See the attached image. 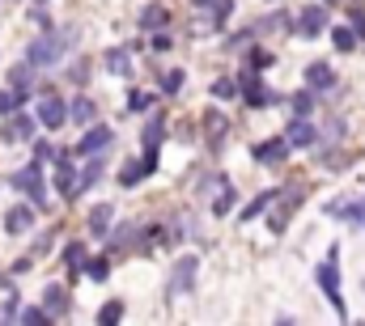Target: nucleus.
Masks as SVG:
<instances>
[{
    "mask_svg": "<svg viewBox=\"0 0 365 326\" xmlns=\"http://www.w3.org/2000/svg\"><path fill=\"white\" fill-rule=\"evenodd\" d=\"M319 288L327 293V301L336 305V314H340V318H349V310H344V293H340V271H336V263H323V267H319Z\"/></svg>",
    "mask_w": 365,
    "mask_h": 326,
    "instance_id": "f257e3e1",
    "label": "nucleus"
},
{
    "mask_svg": "<svg viewBox=\"0 0 365 326\" xmlns=\"http://www.w3.org/2000/svg\"><path fill=\"white\" fill-rule=\"evenodd\" d=\"M64 34H47V38H34L30 43V64H56L60 60V51H64Z\"/></svg>",
    "mask_w": 365,
    "mask_h": 326,
    "instance_id": "f03ea898",
    "label": "nucleus"
},
{
    "mask_svg": "<svg viewBox=\"0 0 365 326\" xmlns=\"http://www.w3.org/2000/svg\"><path fill=\"white\" fill-rule=\"evenodd\" d=\"M323 30H327V9H323V4L302 9V17H297V34H302V38H319Z\"/></svg>",
    "mask_w": 365,
    "mask_h": 326,
    "instance_id": "7ed1b4c3",
    "label": "nucleus"
},
{
    "mask_svg": "<svg viewBox=\"0 0 365 326\" xmlns=\"http://www.w3.org/2000/svg\"><path fill=\"white\" fill-rule=\"evenodd\" d=\"M9 182H13V191H26V195H34V199L43 204V169H38V165H26V169H17ZM43 208H47V204H43Z\"/></svg>",
    "mask_w": 365,
    "mask_h": 326,
    "instance_id": "20e7f679",
    "label": "nucleus"
},
{
    "mask_svg": "<svg viewBox=\"0 0 365 326\" xmlns=\"http://www.w3.org/2000/svg\"><path fill=\"white\" fill-rule=\"evenodd\" d=\"M242 89H247V102H251V106H272V102H276V93L259 81V73H255V68H247V73H242Z\"/></svg>",
    "mask_w": 365,
    "mask_h": 326,
    "instance_id": "39448f33",
    "label": "nucleus"
},
{
    "mask_svg": "<svg viewBox=\"0 0 365 326\" xmlns=\"http://www.w3.org/2000/svg\"><path fill=\"white\" fill-rule=\"evenodd\" d=\"M64 119H68V106H64L60 98H51V93H47V98L38 102V123H43V127H60Z\"/></svg>",
    "mask_w": 365,
    "mask_h": 326,
    "instance_id": "423d86ee",
    "label": "nucleus"
},
{
    "mask_svg": "<svg viewBox=\"0 0 365 326\" xmlns=\"http://www.w3.org/2000/svg\"><path fill=\"white\" fill-rule=\"evenodd\" d=\"M43 305H47V318H64L68 314V288L64 284H47L43 288Z\"/></svg>",
    "mask_w": 365,
    "mask_h": 326,
    "instance_id": "0eeeda50",
    "label": "nucleus"
},
{
    "mask_svg": "<svg viewBox=\"0 0 365 326\" xmlns=\"http://www.w3.org/2000/svg\"><path fill=\"white\" fill-rule=\"evenodd\" d=\"M195 267H200V258L195 254H182L179 263H175V275H170V288L182 293V288H191L195 284Z\"/></svg>",
    "mask_w": 365,
    "mask_h": 326,
    "instance_id": "6e6552de",
    "label": "nucleus"
},
{
    "mask_svg": "<svg viewBox=\"0 0 365 326\" xmlns=\"http://www.w3.org/2000/svg\"><path fill=\"white\" fill-rule=\"evenodd\" d=\"M314 136H319V132H314V127H310V123H306L302 115H297V123H293V127L284 132L289 149H310V144H314Z\"/></svg>",
    "mask_w": 365,
    "mask_h": 326,
    "instance_id": "1a4fd4ad",
    "label": "nucleus"
},
{
    "mask_svg": "<svg viewBox=\"0 0 365 326\" xmlns=\"http://www.w3.org/2000/svg\"><path fill=\"white\" fill-rule=\"evenodd\" d=\"M110 136H115L110 127H102V123H93L90 132L81 136V144H77V149H81V153H102V149L110 144Z\"/></svg>",
    "mask_w": 365,
    "mask_h": 326,
    "instance_id": "9d476101",
    "label": "nucleus"
},
{
    "mask_svg": "<svg viewBox=\"0 0 365 326\" xmlns=\"http://www.w3.org/2000/svg\"><path fill=\"white\" fill-rule=\"evenodd\" d=\"M30 132H34V123L13 110V119L4 123V140H9V144H21V140H30Z\"/></svg>",
    "mask_w": 365,
    "mask_h": 326,
    "instance_id": "9b49d317",
    "label": "nucleus"
},
{
    "mask_svg": "<svg viewBox=\"0 0 365 326\" xmlns=\"http://www.w3.org/2000/svg\"><path fill=\"white\" fill-rule=\"evenodd\" d=\"M110 221H115V204H98V208L90 212V233L102 238V233L110 229Z\"/></svg>",
    "mask_w": 365,
    "mask_h": 326,
    "instance_id": "f8f14e48",
    "label": "nucleus"
},
{
    "mask_svg": "<svg viewBox=\"0 0 365 326\" xmlns=\"http://www.w3.org/2000/svg\"><path fill=\"white\" fill-rule=\"evenodd\" d=\"M106 68H110L115 77H128V73H132V51H128V47H110V51H106Z\"/></svg>",
    "mask_w": 365,
    "mask_h": 326,
    "instance_id": "ddd939ff",
    "label": "nucleus"
},
{
    "mask_svg": "<svg viewBox=\"0 0 365 326\" xmlns=\"http://www.w3.org/2000/svg\"><path fill=\"white\" fill-rule=\"evenodd\" d=\"M284 153H289V140L284 136H276V140H268V144H259L255 149V162H284Z\"/></svg>",
    "mask_w": 365,
    "mask_h": 326,
    "instance_id": "4468645a",
    "label": "nucleus"
},
{
    "mask_svg": "<svg viewBox=\"0 0 365 326\" xmlns=\"http://www.w3.org/2000/svg\"><path fill=\"white\" fill-rule=\"evenodd\" d=\"M30 225H34V212H30V208H13V212L4 216V229H9V233H30Z\"/></svg>",
    "mask_w": 365,
    "mask_h": 326,
    "instance_id": "2eb2a0df",
    "label": "nucleus"
},
{
    "mask_svg": "<svg viewBox=\"0 0 365 326\" xmlns=\"http://www.w3.org/2000/svg\"><path fill=\"white\" fill-rule=\"evenodd\" d=\"M306 85H310V89H331V85H336V73H331L327 64H310V68H306Z\"/></svg>",
    "mask_w": 365,
    "mask_h": 326,
    "instance_id": "dca6fc26",
    "label": "nucleus"
},
{
    "mask_svg": "<svg viewBox=\"0 0 365 326\" xmlns=\"http://www.w3.org/2000/svg\"><path fill=\"white\" fill-rule=\"evenodd\" d=\"M56 186H60L64 199H73V195H77V169H73V165H60V169H56Z\"/></svg>",
    "mask_w": 365,
    "mask_h": 326,
    "instance_id": "f3484780",
    "label": "nucleus"
},
{
    "mask_svg": "<svg viewBox=\"0 0 365 326\" xmlns=\"http://www.w3.org/2000/svg\"><path fill=\"white\" fill-rule=\"evenodd\" d=\"M68 115H73V123H93V115H98V110H93L90 98H77V102L68 106Z\"/></svg>",
    "mask_w": 365,
    "mask_h": 326,
    "instance_id": "a211bd4d",
    "label": "nucleus"
},
{
    "mask_svg": "<svg viewBox=\"0 0 365 326\" xmlns=\"http://www.w3.org/2000/svg\"><path fill=\"white\" fill-rule=\"evenodd\" d=\"M13 110H21V89L9 85V89L0 93V115H13Z\"/></svg>",
    "mask_w": 365,
    "mask_h": 326,
    "instance_id": "6ab92c4d",
    "label": "nucleus"
},
{
    "mask_svg": "<svg viewBox=\"0 0 365 326\" xmlns=\"http://www.w3.org/2000/svg\"><path fill=\"white\" fill-rule=\"evenodd\" d=\"M272 199H276L272 191H264V195H255V204H247V208H242V221H255V216H259V212H264V208H268Z\"/></svg>",
    "mask_w": 365,
    "mask_h": 326,
    "instance_id": "aec40b11",
    "label": "nucleus"
},
{
    "mask_svg": "<svg viewBox=\"0 0 365 326\" xmlns=\"http://www.w3.org/2000/svg\"><path fill=\"white\" fill-rule=\"evenodd\" d=\"M30 81H34V64H21V68L9 73V85H13V89H26Z\"/></svg>",
    "mask_w": 365,
    "mask_h": 326,
    "instance_id": "412c9836",
    "label": "nucleus"
},
{
    "mask_svg": "<svg viewBox=\"0 0 365 326\" xmlns=\"http://www.w3.org/2000/svg\"><path fill=\"white\" fill-rule=\"evenodd\" d=\"M230 208H234V186H230V182H221V195H217V204H212V212H217V216H225Z\"/></svg>",
    "mask_w": 365,
    "mask_h": 326,
    "instance_id": "4be33fe9",
    "label": "nucleus"
},
{
    "mask_svg": "<svg viewBox=\"0 0 365 326\" xmlns=\"http://www.w3.org/2000/svg\"><path fill=\"white\" fill-rule=\"evenodd\" d=\"M331 34H336V47H340V51H353V47H357L353 26H340V30H331Z\"/></svg>",
    "mask_w": 365,
    "mask_h": 326,
    "instance_id": "5701e85b",
    "label": "nucleus"
},
{
    "mask_svg": "<svg viewBox=\"0 0 365 326\" xmlns=\"http://www.w3.org/2000/svg\"><path fill=\"white\" fill-rule=\"evenodd\" d=\"M140 178H145V165H123V174H119V182H123V186H136Z\"/></svg>",
    "mask_w": 365,
    "mask_h": 326,
    "instance_id": "b1692460",
    "label": "nucleus"
},
{
    "mask_svg": "<svg viewBox=\"0 0 365 326\" xmlns=\"http://www.w3.org/2000/svg\"><path fill=\"white\" fill-rule=\"evenodd\" d=\"M204 123H208V132H212V140L221 144V132H225V119H221L217 110H208V119H204Z\"/></svg>",
    "mask_w": 365,
    "mask_h": 326,
    "instance_id": "393cba45",
    "label": "nucleus"
},
{
    "mask_svg": "<svg viewBox=\"0 0 365 326\" xmlns=\"http://www.w3.org/2000/svg\"><path fill=\"white\" fill-rule=\"evenodd\" d=\"M68 267H73V275H81L77 267H86V246H68Z\"/></svg>",
    "mask_w": 365,
    "mask_h": 326,
    "instance_id": "a878e982",
    "label": "nucleus"
},
{
    "mask_svg": "<svg viewBox=\"0 0 365 326\" xmlns=\"http://www.w3.org/2000/svg\"><path fill=\"white\" fill-rule=\"evenodd\" d=\"M106 267H110L106 258H90V263H86V271H90V280H106Z\"/></svg>",
    "mask_w": 365,
    "mask_h": 326,
    "instance_id": "bb28decb",
    "label": "nucleus"
},
{
    "mask_svg": "<svg viewBox=\"0 0 365 326\" xmlns=\"http://www.w3.org/2000/svg\"><path fill=\"white\" fill-rule=\"evenodd\" d=\"M140 21H145V26H162V21H166V9H158V4H153V9H145V13H140Z\"/></svg>",
    "mask_w": 365,
    "mask_h": 326,
    "instance_id": "cd10ccee",
    "label": "nucleus"
},
{
    "mask_svg": "<svg viewBox=\"0 0 365 326\" xmlns=\"http://www.w3.org/2000/svg\"><path fill=\"white\" fill-rule=\"evenodd\" d=\"M119 318H123V305H119V301H110V305L98 314V322H119Z\"/></svg>",
    "mask_w": 365,
    "mask_h": 326,
    "instance_id": "c85d7f7f",
    "label": "nucleus"
},
{
    "mask_svg": "<svg viewBox=\"0 0 365 326\" xmlns=\"http://www.w3.org/2000/svg\"><path fill=\"white\" fill-rule=\"evenodd\" d=\"M179 85H182V73H179V68H170V73H162V89H166V93H175Z\"/></svg>",
    "mask_w": 365,
    "mask_h": 326,
    "instance_id": "c756f323",
    "label": "nucleus"
},
{
    "mask_svg": "<svg viewBox=\"0 0 365 326\" xmlns=\"http://www.w3.org/2000/svg\"><path fill=\"white\" fill-rule=\"evenodd\" d=\"M149 102H153V98H149V93H140V89H132V98H128V106H132V110H149Z\"/></svg>",
    "mask_w": 365,
    "mask_h": 326,
    "instance_id": "7c9ffc66",
    "label": "nucleus"
},
{
    "mask_svg": "<svg viewBox=\"0 0 365 326\" xmlns=\"http://www.w3.org/2000/svg\"><path fill=\"white\" fill-rule=\"evenodd\" d=\"M310 106H314L310 93H293V110H297V115H310Z\"/></svg>",
    "mask_w": 365,
    "mask_h": 326,
    "instance_id": "2f4dec72",
    "label": "nucleus"
},
{
    "mask_svg": "<svg viewBox=\"0 0 365 326\" xmlns=\"http://www.w3.org/2000/svg\"><path fill=\"white\" fill-rule=\"evenodd\" d=\"M68 77H73L77 85H86V77H90V64H86V60H77V64L68 68Z\"/></svg>",
    "mask_w": 365,
    "mask_h": 326,
    "instance_id": "473e14b6",
    "label": "nucleus"
},
{
    "mask_svg": "<svg viewBox=\"0 0 365 326\" xmlns=\"http://www.w3.org/2000/svg\"><path fill=\"white\" fill-rule=\"evenodd\" d=\"M212 98H234V81H225V77H221V81L212 85Z\"/></svg>",
    "mask_w": 365,
    "mask_h": 326,
    "instance_id": "72a5a7b5",
    "label": "nucleus"
},
{
    "mask_svg": "<svg viewBox=\"0 0 365 326\" xmlns=\"http://www.w3.org/2000/svg\"><path fill=\"white\" fill-rule=\"evenodd\" d=\"M21 322H30V326L47 322V310H26V314H21Z\"/></svg>",
    "mask_w": 365,
    "mask_h": 326,
    "instance_id": "f704fd0d",
    "label": "nucleus"
},
{
    "mask_svg": "<svg viewBox=\"0 0 365 326\" xmlns=\"http://www.w3.org/2000/svg\"><path fill=\"white\" fill-rule=\"evenodd\" d=\"M251 64H259V68H264V64H272V56H268V51H251Z\"/></svg>",
    "mask_w": 365,
    "mask_h": 326,
    "instance_id": "c9c22d12",
    "label": "nucleus"
},
{
    "mask_svg": "<svg viewBox=\"0 0 365 326\" xmlns=\"http://www.w3.org/2000/svg\"><path fill=\"white\" fill-rule=\"evenodd\" d=\"M323 140H327V144H331V140H340V119H336V123H327V136H323Z\"/></svg>",
    "mask_w": 365,
    "mask_h": 326,
    "instance_id": "e433bc0d",
    "label": "nucleus"
},
{
    "mask_svg": "<svg viewBox=\"0 0 365 326\" xmlns=\"http://www.w3.org/2000/svg\"><path fill=\"white\" fill-rule=\"evenodd\" d=\"M195 4H217V0H195Z\"/></svg>",
    "mask_w": 365,
    "mask_h": 326,
    "instance_id": "4c0bfd02",
    "label": "nucleus"
}]
</instances>
